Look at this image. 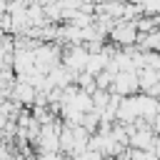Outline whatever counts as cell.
Here are the masks:
<instances>
[{
    "label": "cell",
    "mask_w": 160,
    "mask_h": 160,
    "mask_svg": "<svg viewBox=\"0 0 160 160\" xmlns=\"http://www.w3.org/2000/svg\"><path fill=\"white\" fill-rule=\"evenodd\" d=\"M112 38L118 42H132L135 40V25H120V28H115Z\"/></svg>",
    "instance_id": "6da1fadb"
},
{
    "label": "cell",
    "mask_w": 160,
    "mask_h": 160,
    "mask_svg": "<svg viewBox=\"0 0 160 160\" xmlns=\"http://www.w3.org/2000/svg\"><path fill=\"white\" fill-rule=\"evenodd\" d=\"M145 10H160V0H142Z\"/></svg>",
    "instance_id": "7a4b0ae2"
}]
</instances>
